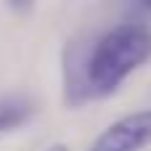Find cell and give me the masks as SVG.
<instances>
[{"instance_id": "1", "label": "cell", "mask_w": 151, "mask_h": 151, "mask_svg": "<svg viewBox=\"0 0 151 151\" xmlns=\"http://www.w3.org/2000/svg\"><path fill=\"white\" fill-rule=\"evenodd\" d=\"M151 56V29L146 24L125 21L109 29L93 48L85 64V80L93 96H106Z\"/></svg>"}, {"instance_id": "4", "label": "cell", "mask_w": 151, "mask_h": 151, "mask_svg": "<svg viewBox=\"0 0 151 151\" xmlns=\"http://www.w3.org/2000/svg\"><path fill=\"white\" fill-rule=\"evenodd\" d=\"M45 151H66V146H61V143H58V146H50V149H45Z\"/></svg>"}, {"instance_id": "2", "label": "cell", "mask_w": 151, "mask_h": 151, "mask_svg": "<svg viewBox=\"0 0 151 151\" xmlns=\"http://www.w3.org/2000/svg\"><path fill=\"white\" fill-rule=\"evenodd\" d=\"M146 143H151V109L127 114L109 125L90 151H141Z\"/></svg>"}, {"instance_id": "3", "label": "cell", "mask_w": 151, "mask_h": 151, "mask_svg": "<svg viewBox=\"0 0 151 151\" xmlns=\"http://www.w3.org/2000/svg\"><path fill=\"white\" fill-rule=\"evenodd\" d=\"M32 114V104L21 96H8L0 98V133L19 127L21 122H27Z\"/></svg>"}]
</instances>
